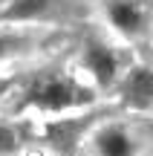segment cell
<instances>
[{"mask_svg":"<svg viewBox=\"0 0 153 156\" xmlns=\"http://www.w3.org/2000/svg\"><path fill=\"white\" fill-rule=\"evenodd\" d=\"M92 101V93L81 87L75 78L64 73H38L23 90L20 107H38V110H69Z\"/></svg>","mask_w":153,"mask_h":156,"instance_id":"cell-1","label":"cell"},{"mask_svg":"<svg viewBox=\"0 0 153 156\" xmlns=\"http://www.w3.org/2000/svg\"><path fill=\"white\" fill-rule=\"evenodd\" d=\"M84 64L87 69L92 73V78H96L101 87H110V84L116 81V73H119V61H116V55L107 49L104 44H87L84 46Z\"/></svg>","mask_w":153,"mask_h":156,"instance_id":"cell-3","label":"cell"},{"mask_svg":"<svg viewBox=\"0 0 153 156\" xmlns=\"http://www.w3.org/2000/svg\"><path fill=\"white\" fill-rule=\"evenodd\" d=\"M17 147V139H15V133H12L6 124H0V153H12Z\"/></svg>","mask_w":153,"mask_h":156,"instance_id":"cell-7","label":"cell"},{"mask_svg":"<svg viewBox=\"0 0 153 156\" xmlns=\"http://www.w3.org/2000/svg\"><path fill=\"white\" fill-rule=\"evenodd\" d=\"M9 84H12V81H0V95H3L6 90H9Z\"/></svg>","mask_w":153,"mask_h":156,"instance_id":"cell-9","label":"cell"},{"mask_svg":"<svg viewBox=\"0 0 153 156\" xmlns=\"http://www.w3.org/2000/svg\"><path fill=\"white\" fill-rule=\"evenodd\" d=\"M15 46H20V41L17 38H9V35H0V58H6Z\"/></svg>","mask_w":153,"mask_h":156,"instance_id":"cell-8","label":"cell"},{"mask_svg":"<svg viewBox=\"0 0 153 156\" xmlns=\"http://www.w3.org/2000/svg\"><path fill=\"white\" fill-rule=\"evenodd\" d=\"M121 95H124V104L133 107V110L153 107V69H148V67L130 69L124 84H121Z\"/></svg>","mask_w":153,"mask_h":156,"instance_id":"cell-2","label":"cell"},{"mask_svg":"<svg viewBox=\"0 0 153 156\" xmlns=\"http://www.w3.org/2000/svg\"><path fill=\"white\" fill-rule=\"evenodd\" d=\"M46 9H49V0H15L6 9L3 17H9V20H29V17H40Z\"/></svg>","mask_w":153,"mask_h":156,"instance_id":"cell-6","label":"cell"},{"mask_svg":"<svg viewBox=\"0 0 153 156\" xmlns=\"http://www.w3.org/2000/svg\"><path fill=\"white\" fill-rule=\"evenodd\" d=\"M107 17H110V23H113L119 32H124V35H136V32H142V26H144L142 9H139L136 3H130V0H110L107 3Z\"/></svg>","mask_w":153,"mask_h":156,"instance_id":"cell-4","label":"cell"},{"mask_svg":"<svg viewBox=\"0 0 153 156\" xmlns=\"http://www.w3.org/2000/svg\"><path fill=\"white\" fill-rule=\"evenodd\" d=\"M96 151L98 156H133L136 145L121 127H104L96 133Z\"/></svg>","mask_w":153,"mask_h":156,"instance_id":"cell-5","label":"cell"}]
</instances>
